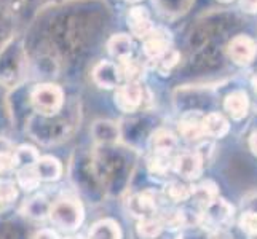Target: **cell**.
Masks as SVG:
<instances>
[{"label": "cell", "mask_w": 257, "mask_h": 239, "mask_svg": "<svg viewBox=\"0 0 257 239\" xmlns=\"http://www.w3.org/2000/svg\"><path fill=\"white\" fill-rule=\"evenodd\" d=\"M48 217L61 229L74 231V229H77L83 223L85 210L80 201L74 198H61L51 204Z\"/></svg>", "instance_id": "6da1fadb"}, {"label": "cell", "mask_w": 257, "mask_h": 239, "mask_svg": "<svg viewBox=\"0 0 257 239\" xmlns=\"http://www.w3.org/2000/svg\"><path fill=\"white\" fill-rule=\"evenodd\" d=\"M31 102L34 109L45 117L56 115L64 104V93L58 85L43 83L34 88L31 94Z\"/></svg>", "instance_id": "7a4b0ae2"}, {"label": "cell", "mask_w": 257, "mask_h": 239, "mask_svg": "<svg viewBox=\"0 0 257 239\" xmlns=\"http://www.w3.org/2000/svg\"><path fill=\"white\" fill-rule=\"evenodd\" d=\"M233 218V207L228 204L225 199H217L214 201L209 207L205 209V212L200 215V223L203 226H209L212 233L214 231H222Z\"/></svg>", "instance_id": "3957f363"}, {"label": "cell", "mask_w": 257, "mask_h": 239, "mask_svg": "<svg viewBox=\"0 0 257 239\" xmlns=\"http://www.w3.org/2000/svg\"><path fill=\"white\" fill-rule=\"evenodd\" d=\"M173 171L185 180L198 179L203 171V156L200 152H182L173 161Z\"/></svg>", "instance_id": "277c9868"}, {"label": "cell", "mask_w": 257, "mask_h": 239, "mask_svg": "<svg viewBox=\"0 0 257 239\" xmlns=\"http://www.w3.org/2000/svg\"><path fill=\"white\" fill-rule=\"evenodd\" d=\"M144 102V91L139 83H125L117 88L115 105L125 113L136 112Z\"/></svg>", "instance_id": "5b68a950"}, {"label": "cell", "mask_w": 257, "mask_h": 239, "mask_svg": "<svg viewBox=\"0 0 257 239\" xmlns=\"http://www.w3.org/2000/svg\"><path fill=\"white\" fill-rule=\"evenodd\" d=\"M257 55V47L254 40L246 35H238L228 43V56L238 66H247L252 63Z\"/></svg>", "instance_id": "8992f818"}, {"label": "cell", "mask_w": 257, "mask_h": 239, "mask_svg": "<svg viewBox=\"0 0 257 239\" xmlns=\"http://www.w3.org/2000/svg\"><path fill=\"white\" fill-rule=\"evenodd\" d=\"M128 209L133 215L141 218L154 217V214L158 209V198L157 193L152 190H146L143 193H138L135 196H131L128 201Z\"/></svg>", "instance_id": "52a82bcc"}, {"label": "cell", "mask_w": 257, "mask_h": 239, "mask_svg": "<svg viewBox=\"0 0 257 239\" xmlns=\"http://www.w3.org/2000/svg\"><path fill=\"white\" fill-rule=\"evenodd\" d=\"M121 72H120V67L117 64L110 63V61H102L99 63L94 70H93V80L94 83L99 86V88H118V83L121 80Z\"/></svg>", "instance_id": "ba28073f"}, {"label": "cell", "mask_w": 257, "mask_h": 239, "mask_svg": "<svg viewBox=\"0 0 257 239\" xmlns=\"http://www.w3.org/2000/svg\"><path fill=\"white\" fill-rule=\"evenodd\" d=\"M126 21H128V28H130L131 34L141 40H144L147 35L154 31L152 21H150V15L143 7L131 8L126 16Z\"/></svg>", "instance_id": "9c48e42d"}, {"label": "cell", "mask_w": 257, "mask_h": 239, "mask_svg": "<svg viewBox=\"0 0 257 239\" xmlns=\"http://www.w3.org/2000/svg\"><path fill=\"white\" fill-rule=\"evenodd\" d=\"M177 131L187 142H200L203 137H206L203 129V117L198 113H189L182 117L177 123Z\"/></svg>", "instance_id": "30bf717a"}, {"label": "cell", "mask_w": 257, "mask_h": 239, "mask_svg": "<svg viewBox=\"0 0 257 239\" xmlns=\"http://www.w3.org/2000/svg\"><path fill=\"white\" fill-rule=\"evenodd\" d=\"M168 35L170 34L163 29H154L144 39V53L150 59H155L170 50V37Z\"/></svg>", "instance_id": "8fae6325"}, {"label": "cell", "mask_w": 257, "mask_h": 239, "mask_svg": "<svg viewBox=\"0 0 257 239\" xmlns=\"http://www.w3.org/2000/svg\"><path fill=\"white\" fill-rule=\"evenodd\" d=\"M224 109L233 120H243L249 110V97L241 90L230 93L224 101Z\"/></svg>", "instance_id": "7c38bea8"}, {"label": "cell", "mask_w": 257, "mask_h": 239, "mask_svg": "<svg viewBox=\"0 0 257 239\" xmlns=\"http://www.w3.org/2000/svg\"><path fill=\"white\" fill-rule=\"evenodd\" d=\"M149 144H150V148H152L154 155H171V152L177 145V137L171 131L160 128L152 132Z\"/></svg>", "instance_id": "4fadbf2b"}, {"label": "cell", "mask_w": 257, "mask_h": 239, "mask_svg": "<svg viewBox=\"0 0 257 239\" xmlns=\"http://www.w3.org/2000/svg\"><path fill=\"white\" fill-rule=\"evenodd\" d=\"M203 129H205V136L206 137L220 139L228 132L230 125H228L227 118L224 117L222 113L211 112V113L206 115V117H203Z\"/></svg>", "instance_id": "5bb4252c"}, {"label": "cell", "mask_w": 257, "mask_h": 239, "mask_svg": "<svg viewBox=\"0 0 257 239\" xmlns=\"http://www.w3.org/2000/svg\"><path fill=\"white\" fill-rule=\"evenodd\" d=\"M35 171H37L40 180L55 182L63 174V166H61L59 159L55 156H40L37 164H35Z\"/></svg>", "instance_id": "9a60e30c"}, {"label": "cell", "mask_w": 257, "mask_h": 239, "mask_svg": "<svg viewBox=\"0 0 257 239\" xmlns=\"http://www.w3.org/2000/svg\"><path fill=\"white\" fill-rule=\"evenodd\" d=\"M88 239H121L120 225L112 218L99 220L91 226Z\"/></svg>", "instance_id": "2e32d148"}, {"label": "cell", "mask_w": 257, "mask_h": 239, "mask_svg": "<svg viewBox=\"0 0 257 239\" xmlns=\"http://www.w3.org/2000/svg\"><path fill=\"white\" fill-rule=\"evenodd\" d=\"M192 198L197 201L203 209L209 207L212 202L219 199L217 185L211 180H205V182L198 183L197 187L192 188Z\"/></svg>", "instance_id": "e0dca14e"}, {"label": "cell", "mask_w": 257, "mask_h": 239, "mask_svg": "<svg viewBox=\"0 0 257 239\" xmlns=\"http://www.w3.org/2000/svg\"><path fill=\"white\" fill-rule=\"evenodd\" d=\"M118 67H120L121 77L126 80V83H139V80L144 77V72H146L143 63L131 56L118 61Z\"/></svg>", "instance_id": "ac0fdd59"}, {"label": "cell", "mask_w": 257, "mask_h": 239, "mask_svg": "<svg viewBox=\"0 0 257 239\" xmlns=\"http://www.w3.org/2000/svg\"><path fill=\"white\" fill-rule=\"evenodd\" d=\"M107 48H109V53L115 59L121 61V59L131 56L133 42L130 39V35H126V34H117V35H113V37L109 40Z\"/></svg>", "instance_id": "d6986e66"}, {"label": "cell", "mask_w": 257, "mask_h": 239, "mask_svg": "<svg viewBox=\"0 0 257 239\" xmlns=\"http://www.w3.org/2000/svg\"><path fill=\"white\" fill-rule=\"evenodd\" d=\"M40 155L37 153L32 145H21L15 150V169H23V167H32L37 164Z\"/></svg>", "instance_id": "ffe728a7"}, {"label": "cell", "mask_w": 257, "mask_h": 239, "mask_svg": "<svg viewBox=\"0 0 257 239\" xmlns=\"http://www.w3.org/2000/svg\"><path fill=\"white\" fill-rule=\"evenodd\" d=\"M163 223L160 217H147L141 218L138 223V234L143 239H155L163 231Z\"/></svg>", "instance_id": "44dd1931"}, {"label": "cell", "mask_w": 257, "mask_h": 239, "mask_svg": "<svg viewBox=\"0 0 257 239\" xmlns=\"http://www.w3.org/2000/svg\"><path fill=\"white\" fill-rule=\"evenodd\" d=\"M165 196L173 202H184L192 198V188L182 182H170L165 187Z\"/></svg>", "instance_id": "7402d4cb"}, {"label": "cell", "mask_w": 257, "mask_h": 239, "mask_svg": "<svg viewBox=\"0 0 257 239\" xmlns=\"http://www.w3.org/2000/svg\"><path fill=\"white\" fill-rule=\"evenodd\" d=\"M173 161L174 158L170 155H154L149 159V171L158 177L168 175L170 171H173Z\"/></svg>", "instance_id": "603a6c76"}, {"label": "cell", "mask_w": 257, "mask_h": 239, "mask_svg": "<svg viewBox=\"0 0 257 239\" xmlns=\"http://www.w3.org/2000/svg\"><path fill=\"white\" fill-rule=\"evenodd\" d=\"M40 177L35 171V166L32 167H23V169H18V185L26 190V191H32L40 185Z\"/></svg>", "instance_id": "cb8c5ba5"}, {"label": "cell", "mask_w": 257, "mask_h": 239, "mask_svg": "<svg viewBox=\"0 0 257 239\" xmlns=\"http://www.w3.org/2000/svg\"><path fill=\"white\" fill-rule=\"evenodd\" d=\"M50 207L51 204H48L45 196H35L26 204V215H29L31 218L35 220H42L47 215H50Z\"/></svg>", "instance_id": "d4e9b609"}, {"label": "cell", "mask_w": 257, "mask_h": 239, "mask_svg": "<svg viewBox=\"0 0 257 239\" xmlns=\"http://www.w3.org/2000/svg\"><path fill=\"white\" fill-rule=\"evenodd\" d=\"M152 61H154V67L157 69V72H160L162 75H166V74H170L171 69L177 64V61H179V53L170 48L168 51H165L163 55H160Z\"/></svg>", "instance_id": "484cf974"}, {"label": "cell", "mask_w": 257, "mask_h": 239, "mask_svg": "<svg viewBox=\"0 0 257 239\" xmlns=\"http://www.w3.org/2000/svg\"><path fill=\"white\" fill-rule=\"evenodd\" d=\"M163 226L171 228V229H177L187 225V215L182 210H168L160 217Z\"/></svg>", "instance_id": "4316f807"}, {"label": "cell", "mask_w": 257, "mask_h": 239, "mask_svg": "<svg viewBox=\"0 0 257 239\" xmlns=\"http://www.w3.org/2000/svg\"><path fill=\"white\" fill-rule=\"evenodd\" d=\"M18 198L16 183L7 179H0V206H8Z\"/></svg>", "instance_id": "83f0119b"}, {"label": "cell", "mask_w": 257, "mask_h": 239, "mask_svg": "<svg viewBox=\"0 0 257 239\" xmlns=\"http://www.w3.org/2000/svg\"><path fill=\"white\" fill-rule=\"evenodd\" d=\"M96 129H101V132H96V139L97 140H104V142H113L115 139H118V129L117 126L110 121H97L96 123Z\"/></svg>", "instance_id": "f1b7e54d"}, {"label": "cell", "mask_w": 257, "mask_h": 239, "mask_svg": "<svg viewBox=\"0 0 257 239\" xmlns=\"http://www.w3.org/2000/svg\"><path fill=\"white\" fill-rule=\"evenodd\" d=\"M240 226L244 233L257 236V210H246L240 217Z\"/></svg>", "instance_id": "f546056e"}, {"label": "cell", "mask_w": 257, "mask_h": 239, "mask_svg": "<svg viewBox=\"0 0 257 239\" xmlns=\"http://www.w3.org/2000/svg\"><path fill=\"white\" fill-rule=\"evenodd\" d=\"M240 7L244 13H257V0H240Z\"/></svg>", "instance_id": "4dcf8cb0"}, {"label": "cell", "mask_w": 257, "mask_h": 239, "mask_svg": "<svg viewBox=\"0 0 257 239\" xmlns=\"http://www.w3.org/2000/svg\"><path fill=\"white\" fill-rule=\"evenodd\" d=\"M34 239H59V236H58L56 231H53V229L45 228V229H40L39 233H35Z\"/></svg>", "instance_id": "1f68e13d"}, {"label": "cell", "mask_w": 257, "mask_h": 239, "mask_svg": "<svg viewBox=\"0 0 257 239\" xmlns=\"http://www.w3.org/2000/svg\"><path fill=\"white\" fill-rule=\"evenodd\" d=\"M249 148H251V152L257 156V131H254L249 136Z\"/></svg>", "instance_id": "d6a6232c"}, {"label": "cell", "mask_w": 257, "mask_h": 239, "mask_svg": "<svg viewBox=\"0 0 257 239\" xmlns=\"http://www.w3.org/2000/svg\"><path fill=\"white\" fill-rule=\"evenodd\" d=\"M209 239H232V237H230V234H227V233L224 231V229H222V231H214V233H211Z\"/></svg>", "instance_id": "836d02e7"}, {"label": "cell", "mask_w": 257, "mask_h": 239, "mask_svg": "<svg viewBox=\"0 0 257 239\" xmlns=\"http://www.w3.org/2000/svg\"><path fill=\"white\" fill-rule=\"evenodd\" d=\"M8 150H12V148H10V144H8L5 139H0V153L8 152Z\"/></svg>", "instance_id": "e575fe53"}, {"label": "cell", "mask_w": 257, "mask_h": 239, "mask_svg": "<svg viewBox=\"0 0 257 239\" xmlns=\"http://www.w3.org/2000/svg\"><path fill=\"white\" fill-rule=\"evenodd\" d=\"M252 88H254V91L257 93V75L252 78Z\"/></svg>", "instance_id": "d590c367"}, {"label": "cell", "mask_w": 257, "mask_h": 239, "mask_svg": "<svg viewBox=\"0 0 257 239\" xmlns=\"http://www.w3.org/2000/svg\"><path fill=\"white\" fill-rule=\"evenodd\" d=\"M66 239H82V237H77V236H70V237H66Z\"/></svg>", "instance_id": "8d00e7d4"}, {"label": "cell", "mask_w": 257, "mask_h": 239, "mask_svg": "<svg viewBox=\"0 0 257 239\" xmlns=\"http://www.w3.org/2000/svg\"><path fill=\"white\" fill-rule=\"evenodd\" d=\"M219 2H224V4H228V2H232V0H219Z\"/></svg>", "instance_id": "74e56055"}, {"label": "cell", "mask_w": 257, "mask_h": 239, "mask_svg": "<svg viewBox=\"0 0 257 239\" xmlns=\"http://www.w3.org/2000/svg\"><path fill=\"white\" fill-rule=\"evenodd\" d=\"M128 2H138V0H128Z\"/></svg>", "instance_id": "f35d334b"}]
</instances>
